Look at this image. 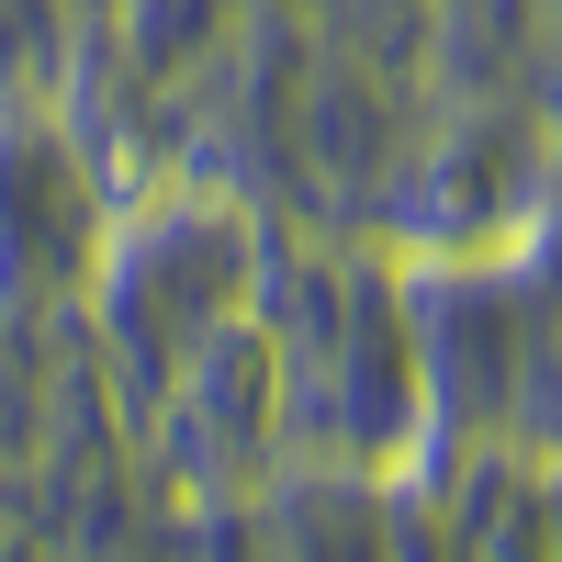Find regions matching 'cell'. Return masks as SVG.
I'll return each mask as SVG.
<instances>
[{
    "instance_id": "6da1fadb",
    "label": "cell",
    "mask_w": 562,
    "mask_h": 562,
    "mask_svg": "<svg viewBox=\"0 0 562 562\" xmlns=\"http://www.w3.org/2000/svg\"><path fill=\"white\" fill-rule=\"evenodd\" d=\"M551 12H562V0H551Z\"/></svg>"
}]
</instances>
